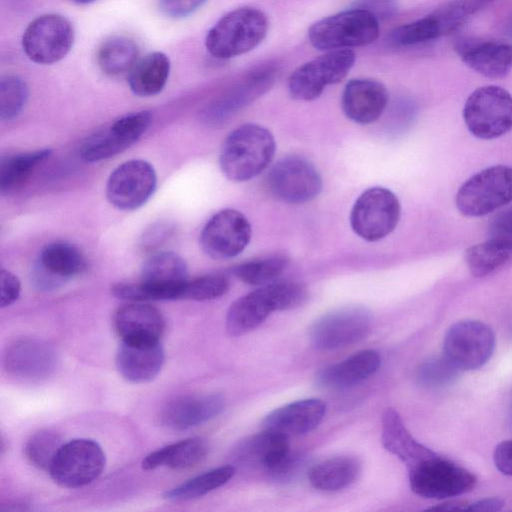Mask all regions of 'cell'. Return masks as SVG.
<instances>
[{
  "mask_svg": "<svg viewBox=\"0 0 512 512\" xmlns=\"http://www.w3.org/2000/svg\"><path fill=\"white\" fill-rule=\"evenodd\" d=\"M275 148L274 137L268 129L252 123L241 125L226 137L221 147V171L231 181L250 180L267 168Z\"/></svg>",
  "mask_w": 512,
  "mask_h": 512,
  "instance_id": "1",
  "label": "cell"
},
{
  "mask_svg": "<svg viewBox=\"0 0 512 512\" xmlns=\"http://www.w3.org/2000/svg\"><path fill=\"white\" fill-rule=\"evenodd\" d=\"M307 290L299 283L285 281L262 286L235 300L226 315L230 336H240L258 327L273 312L301 305Z\"/></svg>",
  "mask_w": 512,
  "mask_h": 512,
  "instance_id": "2",
  "label": "cell"
},
{
  "mask_svg": "<svg viewBox=\"0 0 512 512\" xmlns=\"http://www.w3.org/2000/svg\"><path fill=\"white\" fill-rule=\"evenodd\" d=\"M269 21L255 7H240L222 16L208 31L205 46L215 58L228 59L247 53L266 37Z\"/></svg>",
  "mask_w": 512,
  "mask_h": 512,
  "instance_id": "3",
  "label": "cell"
},
{
  "mask_svg": "<svg viewBox=\"0 0 512 512\" xmlns=\"http://www.w3.org/2000/svg\"><path fill=\"white\" fill-rule=\"evenodd\" d=\"M379 35V21L370 12L351 8L327 16L308 30L311 45L320 51L367 46Z\"/></svg>",
  "mask_w": 512,
  "mask_h": 512,
  "instance_id": "4",
  "label": "cell"
},
{
  "mask_svg": "<svg viewBox=\"0 0 512 512\" xmlns=\"http://www.w3.org/2000/svg\"><path fill=\"white\" fill-rule=\"evenodd\" d=\"M463 119L479 139H495L512 129V95L495 85L482 86L467 98Z\"/></svg>",
  "mask_w": 512,
  "mask_h": 512,
  "instance_id": "5",
  "label": "cell"
},
{
  "mask_svg": "<svg viewBox=\"0 0 512 512\" xmlns=\"http://www.w3.org/2000/svg\"><path fill=\"white\" fill-rule=\"evenodd\" d=\"M455 202L469 217L484 216L512 202V167L496 165L476 173L459 188Z\"/></svg>",
  "mask_w": 512,
  "mask_h": 512,
  "instance_id": "6",
  "label": "cell"
},
{
  "mask_svg": "<svg viewBox=\"0 0 512 512\" xmlns=\"http://www.w3.org/2000/svg\"><path fill=\"white\" fill-rule=\"evenodd\" d=\"M356 59L350 49L327 51L325 54L297 67L289 77L288 89L292 98L301 101L317 99L328 85L341 82Z\"/></svg>",
  "mask_w": 512,
  "mask_h": 512,
  "instance_id": "7",
  "label": "cell"
},
{
  "mask_svg": "<svg viewBox=\"0 0 512 512\" xmlns=\"http://www.w3.org/2000/svg\"><path fill=\"white\" fill-rule=\"evenodd\" d=\"M476 482L472 472L438 454L409 470L411 490L425 498L459 496L472 491Z\"/></svg>",
  "mask_w": 512,
  "mask_h": 512,
  "instance_id": "8",
  "label": "cell"
},
{
  "mask_svg": "<svg viewBox=\"0 0 512 512\" xmlns=\"http://www.w3.org/2000/svg\"><path fill=\"white\" fill-rule=\"evenodd\" d=\"M239 465L261 467L276 479L290 477L299 460L290 452L288 436L264 429L240 441L231 452Z\"/></svg>",
  "mask_w": 512,
  "mask_h": 512,
  "instance_id": "9",
  "label": "cell"
},
{
  "mask_svg": "<svg viewBox=\"0 0 512 512\" xmlns=\"http://www.w3.org/2000/svg\"><path fill=\"white\" fill-rule=\"evenodd\" d=\"M105 464L104 451L96 441L78 438L63 443L49 473L62 487L80 488L96 480L103 472Z\"/></svg>",
  "mask_w": 512,
  "mask_h": 512,
  "instance_id": "10",
  "label": "cell"
},
{
  "mask_svg": "<svg viewBox=\"0 0 512 512\" xmlns=\"http://www.w3.org/2000/svg\"><path fill=\"white\" fill-rule=\"evenodd\" d=\"M400 212V202L392 191L384 187H371L355 201L350 224L359 237L374 242L396 228Z\"/></svg>",
  "mask_w": 512,
  "mask_h": 512,
  "instance_id": "11",
  "label": "cell"
},
{
  "mask_svg": "<svg viewBox=\"0 0 512 512\" xmlns=\"http://www.w3.org/2000/svg\"><path fill=\"white\" fill-rule=\"evenodd\" d=\"M494 349V332L477 320H462L453 324L446 333L443 345L444 356L461 372L483 367Z\"/></svg>",
  "mask_w": 512,
  "mask_h": 512,
  "instance_id": "12",
  "label": "cell"
},
{
  "mask_svg": "<svg viewBox=\"0 0 512 512\" xmlns=\"http://www.w3.org/2000/svg\"><path fill=\"white\" fill-rule=\"evenodd\" d=\"M74 42L71 22L59 14H43L33 19L22 36V48L33 62L53 64L63 59Z\"/></svg>",
  "mask_w": 512,
  "mask_h": 512,
  "instance_id": "13",
  "label": "cell"
},
{
  "mask_svg": "<svg viewBox=\"0 0 512 512\" xmlns=\"http://www.w3.org/2000/svg\"><path fill=\"white\" fill-rule=\"evenodd\" d=\"M266 184L274 198L290 204L309 202L322 190L320 173L300 156L280 159L267 174Z\"/></svg>",
  "mask_w": 512,
  "mask_h": 512,
  "instance_id": "14",
  "label": "cell"
},
{
  "mask_svg": "<svg viewBox=\"0 0 512 512\" xmlns=\"http://www.w3.org/2000/svg\"><path fill=\"white\" fill-rule=\"evenodd\" d=\"M371 323V314L363 307L340 308L317 319L310 328L309 339L321 351L341 349L365 338Z\"/></svg>",
  "mask_w": 512,
  "mask_h": 512,
  "instance_id": "15",
  "label": "cell"
},
{
  "mask_svg": "<svg viewBox=\"0 0 512 512\" xmlns=\"http://www.w3.org/2000/svg\"><path fill=\"white\" fill-rule=\"evenodd\" d=\"M157 175L153 166L141 159L129 160L116 167L106 183V197L115 208L132 211L143 206L153 195Z\"/></svg>",
  "mask_w": 512,
  "mask_h": 512,
  "instance_id": "16",
  "label": "cell"
},
{
  "mask_svg": "<svg viewBox=\"0 0 512 512\" xmlns=\"http://www.w3.org/2000/svg\"><path fill=\"white\" fill-rule=\"evenodd\" d=\"M152 120L149 111L128 113L109 126L87 137L80 148L86 162H99L111 158L133 145L148 129Z\"/></svg>",
  "mask_w": 512,
  "mask_h": 512,
  "instance_id": "17",
  "label": "cell"
},
{
  "mask_svg": "<svg viewBox=\"0 0 512 512\" xmlns=\"http://www.w3.org/2000/svg\"><path fill=\"white\" fill-rule=\"evenodd\" d=\"M252 228L240 211L223 209L215 213L200 234L202 250L214 259H229L240 254L248 245Z\"/></svg>",
  "mask_w": 512,
  "mask_h": 512,
  "instance_id": "18",
  "label": "cell"
},
{
  "mask_svg": "<svg viewBox=\"0 0 512 512\" xmlns=\"http://www.w3.org/2000/svg\"><path fill=\"white\" fill-rule=\"evenodd\" d=\"M188 281L184 259L171 251L152 254L143 264L139 282L143 300L181 299Z\"/></svg>",
  "mask_w": 512,
  "mask_h": 512,
  "instance_id": "19",
  "label": "cell"
},
{
  "mask_svg": "<svg viewBox=\"0 0 512 512\" xmlns=\"http://www.w3.org/2000/svg\"><path fill=\"white\" fill-rule=\"evenodd\" d=\"M57 356L54 348L45 341L23 338L11 343L3 357L6 372L21 380L41 381L55 370Z\"/></svg>",
  "mask_w": 512,
  "mask_h": 512,
  "instance_id": "20",
  "label": "cell"
},
{
  "mask_svg": "<svg viewBox=\"0 0 512 512\" xmlns=\"http://www.w3.org/2000/svg\"><path fill=\"white\" fill-rule=\"evenodd\" d=\"M165 361L159 341H124L119 345L115 363L119 374L132 383H146L161 371Z\"/></svg>",
  "mask_w": 512,
  "mask_h": 512,
  "instance_id": "21",
  "label": "cell"
},
{
  "mask_svg": "<svg viewBox=\"0 0 512 512\" xmlns=\"http://www.w3.org/2000/svg\"><path fill=\"white\" fill-rule=\"evenodd\" d=\"M224 406L221 394L183 395L163 407L160 421L168 429L183 431L216 417Z\"/></svg>",
  "mask_w": 512,
  "mask_h": 512,
  "instance_id": "22",
  "label": "cell"
},
{
  "mask_svg": "<svg viewBox=\"0 0 512 512\" xmlns=\"http://www.w3.org/2000/svg\"><path fill=\"white\" fill-rule=\"evenodd\" d=\"M387 103L386 87L369 78H356L347 82L341 97L344 114L358 124L376 121L384 112Z\"/></svg>",
  "mask_w": 512,
  "mask_h": 512,
  "instance_id": "23",
  "label": "cell"
},
{
  "mask_svg": "<svg viewBox=\"0 0 512 512\" xmlns=\"http://www.w3.org/2000/svg\"><path fill=\"white\" fill-rule=\"evenodd\" d=\"M113 322L124 341H159L165 329L161 311L145 302H130L119 307Z\"/></svg>",
  "mask_w": 512,
  "mask_h": 512,
  "instance_id": "24",
  "label": "cell"
},
{
  "mask_svg": "<svg viewBox=\"0 0 512 512\" xmlns=\"http://www.w3.org/2000/svg\"><path fill=\"white\" fill-rule=\"evenodd\" d=\"M325 404L317 398L298 400L270 412L262 427L286 436H296L315 429L325 414Z\"/></svg>",
  "mask_w": 512,
  "mask_h": 512,
  "instance_id": "25",
  "label": "cell"
},
{
  "mask_svg": "<svg viewBox=\"0 0 512 512\" xmlns=\"http://www.w3.org/2000/svg\"><path fill=\"white\" fill-rule=\"evenodd\" d=\"M381 423L383 447L399 458L408 470L437 455L412 436L395 409L387 408L382 414Z\"/></svg>",
  "mask_w": 512,
  "mask_h": 512,
  "instance_id": "26",
  "label": "cell"
},
{
  "mask_svg": "<svg viewBox=\"0 0 512 512\" xmlns=\"http://www.w3.org/2000/svg\"><path fill=\"white\" fill-rule=\"evenodd\" d=\"M458 53L468 67L488 78H503L512 69V45L503 41L463 43Z\"/></svg>",
  "mask_w": 512,
  "mask_h": 512,
  "instance_id": "27",
  "label": "cell"
},
{
  "mask_svg": "<svg viewBox=\"0 0 512 512\" xmlns=\"http://www.w3.org/2000/svg\"><path fill=\"white\" fill-rule=\"evenodd\" d=\"M381 363L375 350H363L345 360L327 366L316 376L317 383L328 389H343L353 386L374 374Z\"/></svg>",
  "mask_w": 512,
  "mask_h": 512,
  "instance_id": "28",
  "label": "cell"
},
{
  "mask_svg": "<svg viewBox=\"0 0 512 512\" xmlns=\"http://www.w3.org/2000/svg\"><path fill=\"white\" fill-rule=\"evenodd\" d=\"M39 268L46 287L81 274L86 269L82 252L73 244L56 241L46 245L39 256Z\"/></svg>",
  "mask_w": 512,
  "mask_h": 512,
  "instance_id": "29",
  "label": "cell"
},
{
  "mask_svg": "<svg viewBox=\"0 0 512 512\" xmlns=\"http://www.w3.org/2000/svg\"><path fill=\"white\" fill-rule=\"evenodd\" d=\"M209 446L205 439L191 437L164 446L148 454L141 463L144 470L161 466L174 470L191 468L202 462L208 454Z\"/></svg>",
  "mask_w": 512,
  "mask_h": 512,
  "instance_id": "30",
  "label": "cell"
},
{
  "mask_svg": "<svg viewBox=\"0 0 512 512\" xmlns=\"http://www.w3.org/2000/svg\"><path fill=\"white\" fill-rule=\"evenodd\" d=\"M170 73V60L160 51L146 54L138 59L128 73L131 91L141 97L154 96L165 87Z\"/></svg>",
  "mask_w": 512,
  "mask_h": 512,
  "instance_id": "31",
  "label": "cell"
},
{
  "mask_svg": "<svg viewBox=\"0 0 512 512\" xmlns=\"http://www.w3.org/2000/svg\"><path fill=\"white\" fill-rule=\"evenodd\" d=\"M360 473V463L350 456H337L314 465L308 472L311 485L322 491H338L351 485Z\"/></svg>",
  "mask_w": 512,
  "mask_h": 512,
  "instance_id": "32",
  "label": "cell"
},
{
  "mask_svg": "<svg viewBox=\"0 0 512 512\" xmlns=\"http://www.w3.org/2000/svg\"><path fill=\"white\" fill-rule=\"evenodd\" d=\"M138 45L125 36H112L99 46L96 59L101 71L109 76H121L131 71L138 61Z\"/></svg>",
  "mask_w": 512,
  "mask_h": 512,
  "instance_id": "33",
  "label": "cell"
},
{
  "mask_svg": "<svg viewBox=\"0 0 512 512\" xmlns=\"http://www.w3.org/2000/svg\"><path fill=\"white\" fill-rule=\"evenodd\" d=\"M234 473L232 465L209 470L166 491L163 497L169 501H187L204 496L227 483Z\"/></svg>",
  "mask_w": 512,
  "mask_h": 512,
  "instance_id": "34",
  "label": "cell"
},
{
  "mask_svg": "<svg viewBox=\"0 0 512 512\" xmlns=\"http://www.w3.org/2000/svg\"><path fill=\"white\" fill-rule=\"evenodd\" d=\"M51 153L41 149L9 155L0 164V190L8 192L22 184Z\"/></svg>",
  "mask_w": 512,
  "mask_h": 512,
  "instance_id": "35",
  "label": "cell"
},
{
  "mask_svg": "<svg viewBox=\"0 0 512 512\" xmlns=\"http://www.w3.org/2000/svg\"><path fill=\"white\" fill-rule=\"evenodd\" d=\"M512 252L499 243L486 241L469 247L465 252V261L474 277H484L504 265Z\"/></svg>",
  "mask_w": 512,
  "mask_h": 512,
  "instance_id": "36",
  "label": "cell"
},
{
  "mask_svg": "<svg viewBox=\"0 0 512 512\" xmlns=\"http://www.w3.org/2000/svg\"><path fill=\"white\" fill-rule=\"evenodd\" d=\"M287 263L284 255L275 254L243 262L233 268V273L244 283L264 286L273 283Z\"/></svg>",
  "mask_w": 512,
  "mask_h": 512,
  "instance_id": "37",
  "label": "cell"
},
{
  "mask_svg": "<svg viewBox=\"0 0 512 512\" xmlns=\"http://www.w3.org/2000/svg\"><path fill=\"white\" fill-rule=\"evenodd\" d=\"M63 445L61 435L50 429H43L30 436L25 445V455L34 466L41 470L49 468Z\"/></svg>",
  "mask_w": 512,
  "mask_h": 512,
  "instance_id": "38",
  "label": "cell"
},
{
  "mask_svg": "<svg viewBox=\"0 0 512 512\" xmlns=\"http://www.w3.org/2000/svg\"><path fill=\"white\" fill-rule=\"evenodd\" d=\"M492 0H453L432 13L436 18L441 34L451 33L464 25L474 14L482 10Z\"/></svg>",
  "mask_w": 512,
  "mask_h": 512,
  "instance_id": "39",
  "label": "cell"
},
{
  "mask_svg": "<svg viewBox=\"0 0 512 512\" xmlns=\"http://www.w3.org/2000/svg\"><path fill=\"white\" fill-rule=\"evenodd\" d=\"M441 35L436 18L430 14L395 28L390 32L388 40L396 46H411L434 40Z\"/></svg>",
  "mask_w": 512,
  "mask_h": 512,
  "instance_id": "40",
  "label": "cell"
},
{
  "mask_svg": "<svg viewBox=\"0 0 512 512\" xmlns=\"http://www.w3.org/2000/svg\"><path fill=\"white\" fill-rule=\"evenodd\" d=\"M28 99V87L17 75H6L0 81V117L9 121L17 117Z\"/></svg>",
  "mask_w": 512,
  "mask_h": 512,
  "instance_id": "41",
  "label": "cell"
},
{
  "mask_svg": "<svg viewBox=\"0 0 512 512\" xmlns=\"http://www.w3.org/2000/svg\"><path fill=\"white\" fill-rule=\"evenodd\" d=\"M228 290L229 281L224 275L208 274L188 280L181 299L195 301L212 300L221 297Z\"/></svg>",
  "mask_w": 512,
  "mask_h": 512,
  "instance_id": "42",
  "label": "cell"
},
{
  "mask_svg": "<svg viewBox=\"0 0 512 512\" xmlns=\"http://www.w3.org/2000/svg\"><path fill=\"white\" fill-rule=\"evenodd\" d=\"M460 372L443 356L423 363L417 370V379L423 386L441 387L454 381Z\"/></svg>",
  "mask_w": 512,
  "mask_h": 512,
  "instance_id": "43",
  "label": "cell"
},
{
  "mask_svg": "<svg viewBox=\"0 0 512 512\" xmlns=\"http://www.w3.org/2000/svg\"><path fill=\"white\" fill-rule=\"evenodd\" d=\"M488 235V239L499 243L512 252V208L494 217Z\"/></svg>",
  "mask_w": 512,
  "mask_h": 512,
  "instance_id": "44",
  "label": "cell"
},
{
  "mask_svg": "<svg viewBox=\"0 0 512 512\" xmlns=\"http://www.w3.org/2000/svg\"><path fill=\"white\" fill-rule=\"evenodd\" d=\"M207 0H158L160 11L171 18H183L193 14Z\"/></svg>",
  "mask_w": 512,
  "mask_h": 512,
  "instance_id": "45",
  "label": "cell"
},
{
  "mask_svg": "<svg viewBox=\"0 0 512 512\" xmlns=\"http://www.w3.org/2000/svg\"><path fill=\"white\" fill-rule=\"evenodd\" d=\"M0 284V306L4 308L13 304L18 299L21 292V284L15 274L4 268L0 272Z\"/></svg>",
  "mask_w": 512,
  "mask_h": 512,
  "instance_id": "46",
  "label": "cell"
},
{
  "mask_svg": "<svg viewBox=\"0 0 512 512\" xmlns=\"http://www.w3.org/2000/svg\"><path fill=\"white\" fill-rule=\"evenodd\" d=\"M353 8L366 10L373 14L378 21L393 17L397 13V0H357Z\"/></svg>",
  "mask_w": 512,
  "mask_h": 512,
  "instance_id": "47",
  "label": "cell"
},
{
  "mask_svg": "<svg viewBox=\"0 0 512 512\" xmlns=\"http://www.w3.org/2000/svg\"><path fill=\"white\" fill-rule=\"evenodd\" d=\"M493 461L499 472L512 476V440L502 441L495 447Z\"/></svg>",
  "mask_w": 512,
  "mask_h": 512,
  "instance_id": "48",
  "label": "cell"
},
{
  "mask_svg": "<svg viewBox=\"0 0 512 512\" xmlns=\"http://www.w3.org/2000/svg\"><path fill=\"white\" fill-rule=\"evenodd\" d=\"M170 230V226L163 223H160L149 228L145 235L143 236L142 245L148 249L158 246L160 243L164 241V239L167 238V236L170 233Z\"/></svg>",
  "mask_w": 512,
  "mask_h": 512,
  "instance_id": "49",
  "label": "cell"
},
{
  "mask_svg": "<svg viewBox=\"0 0 512 512\" xmlns=\"http://www.w3.org/2000/svg\"><path fill=\"white\" fill-rule=\"evenodd\" d=\"M504 506V501L497 497L483 498L473 502H468L465 511L491 512L500 511Z\"/></svg>",
  "mask_w": 512,
  "mask_h": 512,
  "instance_id": "50",
  "label": "cell"
},
{
  "mask_svg": "<svg viewBox=\"0 0 512 512\" xmlns=\"http://www.w3.org/2000/svg\"><path fill=\"white\" fill-rule=\"evenodd\" d=\"M508 418H509V425L511 426V429H512V399L510 401Z\"/></svg>",
  "mask_w": 512,
  "mask_h": 512,
  "instance_id": "51",
  "label": "cell"
},
{
  "mask_svg": "<svg viewBox=\"0 0 512 512\" xmlns=\"http://www.w3.org/2000/svg\"><path fill=\"white\" fill-rule=\"evenodd\" d=\"M71 1H73L75 3H78V4H88V3H91V2H93L95 0H71Z\"/></svg>",
  "mask_w": 512,
  "mask_h": 512,
  "instance_id": "52",
  "label": "cell"
}]
</instances>
